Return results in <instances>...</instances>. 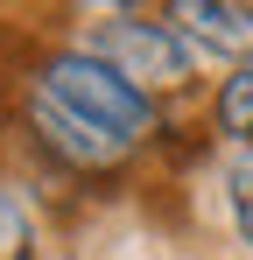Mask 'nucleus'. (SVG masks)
Segmentation results:
<instances>
[{"mask_svg":"<svg viewBox=\"0 0 253 260\" xmlns=\"http://www.w3.org/2000/svg\"><path fill=\"white\" fill-rule=\"evenodd\" d=\"M28 85L49 91L64 113H78L84 127H99L106 141H120L126 155H134V148H148V141L162 134V99L134 91L113 63H99L84 43H78V49H42L36 71H28Z\"/></svg>","mask_w":253,"mask_h":260,"instance_id":"f257e3e1","label":"nucleus"},{"mask_svg":"<svg viewBox=\"0 0 253 260\" xmlns=\"http://www.w3.org/2000/svg\"><path fill=\"white\" fill-rule=\"evenodd\" d=\"M91 56L99 63H113L134 91H148V99H162V91H183L197 78V49L183 43L176 28H169L162 14H141V7H120V14H106L99 28H91Z\"/></svg>","mask_w":253,"mask_h":260,"instance_id":"f03ea898","label":"nucleus"},{"mask_svg":"<svg viewBox=\"0 0 253 260\" xmlns=\"http://www.w3.org/2000/svg\"><path fill=\"white\" fill-rule=\"evenodd\" d=\"M21 127H28V141H36L64 176H120L126 162H134L120 141H106L99 127H84L78 113H64V106H56L49 91H36V85H21Z\"/></svg>","mask_w":253,"mask_h":260,"instance_id":"7ed1b4c3","label":"nucleus"},{"mask_svg":"<svg viewBox=\"0 0 253 260\" xmlns=\"http://www.w3.org/2000/svg\"><path fill=\"white\" fill-rule=\"evenodd\" d=\"M162 21L197 56H218L225 71L253 63V0H176V7H162Z\"/></svg>","mask_w":253,"mask_h":260,"instance_id":"20e7f679","label":"nucleus"},{"mask_svg":"<svg viewBox=\"0 0 253 260\" xmlns=\"http://www.w3.org/2000/svg\"><path fill=\"white\" fill-rule=\"evenodd\" d=\"M211 127L232 148H253V63H232L211 91Z\"/></svg>","mask_w":253,"mask_h":260,"instance_id":"39448f33","label":"nucleus"},{"mask_svg":"<svg viewBox=\"0 0 253 260\" xmlns=\"http://www.w3.org/2000/svg\"><path fill=\"white\" fill-rule=\"evenodd\" d=\"M42 253V232H36V211L21 197V183L0 176V260H36Z\"/></svg>","mask_w":253,"mask_h":260,"instance_id":"423d86ee","label":"nucleus"},{"mask_svg":"<svg viewBox=\"0 0 253 260\" xmlns=\"http://www.w3.org/2000/svg\"><path fill=\"white\" fill-rule=\"evenodd\" d=\"M218 190H225V218H232L239 246L253 253V148H232V155H225V176H218Z\"/></svg>","mask_w":253,"mask_h":260,"instance_id":"0eeeda50","label":"nucleus"}]
</instances>
